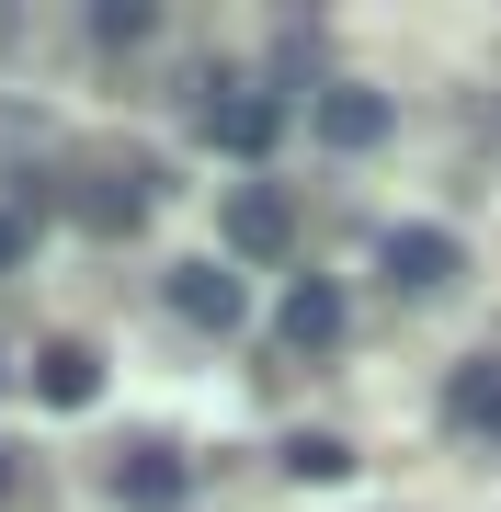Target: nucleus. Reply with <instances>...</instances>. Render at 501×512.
Segmentation results:
<instances>
[{
    "instance_id": "nucleus-1",
    "label": "nucleus",
    "mask_w": 501,
    "mask_h": 512,
    "mask_svg": "<svg viewBox=\"0 0 501 512\" xmlns=\"http://www.w3.org/2000/svg\"><path fill=\"white\" fill-rule=\"evenodd\" d=\"M285 114H297V103H285L274 80H228V69H205V80H194V126L217 137L228 160H262V148L285 137Z\"/></svg>"
},
{
    "instance_id": "nucleus-2",
    "label": "nucleus",
    "mask_w": 501,
    "mask_h": 512,
    "mask_svg": "<svg viewBox=\"0 0 501 512\" xmlns=\"http://www.w3.org/2000/svg\"><path fill=\"white\" fill-rule=\"evenodd\" d=\"M376 274H388V296H445V285L467 274V239L433 228V217H410V228L376 239Z\"/></svg>"
},
{
    "instance_id": "nucleus-3",
    "label": "nucleus",
    "mask_w": 501,
    "mask_h": 512,
    "mask_svg": "<svg viewBox=\"0 0 501 512\" xmlns=\"http://www.w3.org/2000/svg\"><path fill=\"white\" fill-rule=\"evenodd\" d=\"M217 239H228V262H285L297 251V205H285V183H240L217 205Z\"/></svg>"
},
{
    "instance_id": "nucleus-4",
    "label": "nucleus",
    "mask_w": 501,
    "mask_h": 512,
    "mask_svg": "<svg viewBox=\"0 0 501 512\" xmlns=\"http://www.w3.org/2000/svg\"><path fill=\"white\" fill-rule=\"evenodd\" d=\"M149 205H160V171H149V160H126V171L103 160V171H80V194H69V217L92 228V239H126L137 217H149Z\"/></svg>"
},
{
    "instance_id": "nucleus-5",
    "label": "nucleus",
    "mask_w": 501,
    "mask_h": 512,
    "mask_svg": "<svg viewBox=\"0 0 501 512\" xmlns=\"http://www.w3.org/2000/svg\"><path fill=\"white\" fill-rule=\"evenodd\" d=\"M160 296H171V319H194V330H240V308H251V296H240V274H228L217 251L171 262V274H160Z\"/></svg>"
},
{
    "instance_id": "nucleus-6",
    "label": "nucleus",
    "mask_w": 501,
    "mask_h": 512,
    "mask_svg": "<svg viewBox=\"0 0 501 512\" xmlns=\"http://www.w3.org/2000/svg\"><path fill=\"white\" fill-rule=\"evenodd\" d=\"M308 126H319V148H342V160H353V148H376V137L399 126V103L376 92V80H331V92L308 103Z\"/></svg>"
},
{
    "instance_id": "nucleus-7",
    "label": "nucleus",
    "mask_w": 501,
    "mask_h": 512,
    "mask_svg": "<svg viewBox=\"0 0 501 512\" xmlns=\"http://www.w3.org/2000/svg\"><path fill=\"white\" fill-rule=\"evenodd\" d=\"M183 490H194V478H183V444L137 433L126 456H114V501H126V512H183Z\"/></svg>"
},
{
    "instance_id": "nucleus-8",
    "label": "nucleus",
    "mask_w": 501,
    "mask_h": 512,
    "mask_svg": "<svg viewBox=\"0 0 501 512\" xmlns=\"http://www.w3.org/2000/svg\"><path fill=\"white\" fill-rule=\"evenodd\" d=\"M445 433L456 444H501V353H467L445 376Z\"/></svg>"
},
{
    "instance_id": "nucleus-9",
    "label": "nucleus",
    "mask_w": 501,
    "mask_h": 512,
    "mask_svg": "<svg viewBox=\"0 0 501 512\" xmlns=\"http://www.w3.org/2000/svg\"><path fill=\"white\" fill-rule=\"evenodd\" d=\"M342 319H353V308H342V285H331V274H297V285H285V308H274L285 353H331V342H342Z\"/></svg>"
},
{
    "instance_id": "nucleus-10",
    "label": "nucleus",
    "mask_w": 501,
    "mask_h": 512,
    "mask_svg": "<svg viewBox=\"0 0 501 512\" xmlns=\"http://www.w3.org/2000/svg\"><path fill=\"white\" fill-rule=\"evenodd\" d=\"M35 399H46V410H92V399H103V353H92V342H46V353H35Z\"/></svg>"
},
{
    "instance_id": "nucleus-11",
    "label": "nucleus",
    "mask_w": 501,
    "mask_h": 512,
    "mask_svg": "<svg viewBox=\"0 0 501 512\" xmlns=\"http://www.w3.org/2000/svg\"><path fill=\"white\" fill-rule=\"evenodd\" d=\"M342 467H353L342 433H285V478H342Z\"/></svg>"
},
{
    "instance_id": "nucleus-12",
    "label": "nucleus",
    "mask_w": 501,
    "mask_h": 512,
    "mask_svg": "<svg viewBox=\"0 0 501 512\" xmlns=\"http://www.w3.org/2000/svg\"><path fill=\"white\" fill-rule=\"evenodd\" d=\"M149 35H160L149 0H103V12H92V46H149Z\"/></svg>"
},
{
    "instance_id": "nucleus-13",
    "label": "nucleus",
    "mask_w": 501,
    "mask_h": 512,
    "mask_svg": "<svg viewBox=\"0 0 501 512\" xmlns=\"http://www.w3.org/2000/svg\"><path fill=\"white\" fill-rule=\"evenodd\" d=\"M319 69V35H308V23H285V35H274V92L285 103H297V80Z\"/></svg>"
},
{
    "instance_id": "nucleus-14",
    "label": "nucleus",
    "mask_w": 501,
    "mask_h": 512,
    "mask_svg": "<svg viewBox=\"0 0 501 512\" xmlns=\"http://www.w3.org/2000/svg\"><path fill=\"white\" fill-rule=\"evenodd\" d=\"M23 251H35V217H23V205H0V274H12Z\"/></svg>"
},
{
    "instance_id": "nucleus-15",
    "label": "nucleus",
    "mask_w": 501,
    "mask_h": 512,
    "mask_svg": "<svg viewBox=\"0 0 501 512\" xmlns=\"http://www.w3.org/2000/svg\"><path fill=\"white\" fill-rule=\"evenodd\" d=\"M0 501H12V444H0Z\"/></svg>"
}]
</instances>
